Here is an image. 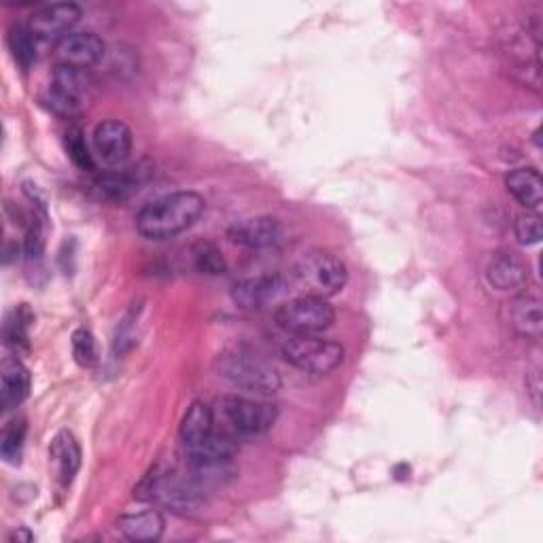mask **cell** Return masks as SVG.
Returning a JSON list of instances; mask_svg holds the SVG:
<instances>
[{"label": "cell", "mask_w": 543, "mask_h": 543, "mask_svg": "<svg viewBox=\"0 0 543 543\" xmlns=\"http://www.w3.org/2000/svg\"><path fill=\"white\" fill-rule=\"evenodd\" d=\"M204 208L206 202L196 191H174L138 210L136 230L147 240H168L189 230L202 217Z\"/></svg>", "instance_id": "1"}, {"label": "cell", "mask_w": 543, "mask_h": 543, "mask_svg": "<svg viewBox=\"0 0 543 543\" xmlns=\"http://www.w3.org/2000/svg\"><path fill=\"white\" fill-rule=\"evenodd\" d=\"M217 370L232 387L259 397L274 395L283 387V380H280L274 367L266 359L251 353V350H227L219 357Z\"/></svg>", "instance_id": "2"}, {"label": "cell", "mask_w": 543, "mask_h": 543, "mask_svg": "<svg viewBox=\"0 0 543 543\" xmlns=\"http://www.w3.org/2000/svg\"><path fill=\"white\" fill-rule=\"evenodd\" d=\"M295 285L304 295H314L329 300L338 295L348 283V268L340 257L329 251L306 253L293 270Z\"/></svg>", "instance_id": "3"}, {"label": "cell", "mask_w": 543, "mask_h": 543, "mask_svg": "<svg viewBox=\"0 0 543 543\" xmlns=\"http://www.w3.org/2000/svg\"><path fill=\"white\" fill-rule=\"evenodd\" d=\"M274 319L291 336H321L336 323V310L323 297L302 295L280 306Z\"/></svg>", "instance_id": "4"}, {"label": "cell", "mask_w": 543, "mask_h": 543, "mask_svg": "<svg viewBox=\"0 0 543 543\" xmlns=\"http://www.w3.org/2000/svg\"><path fill=\"white\" fill-rule=\"evenodd\" d=\"M283 359L308 374H331L344 361V346L321 336H293L283 344Z\"/></svg>", "instance_id": "5"}, {"label": "cell", "mask_w": 543, "mask_h": 543, "mask_svg": "<svg viewBox=\"0 0 543 543\" xmlns=\"http://www.w3.org/2000/svg\"><path fill=\"white\" fill-rule=\"evenodd\" d=\"M221 418L236 435H261L274 427L278 410L264 399L227 395L219 401Z\"/></svg>", "instance_id": "6"}, {"label": "cell", "mask_w": 543, "mask_h": 543, "mask_svg": "<svg viewBox=\"0 0 543 543\" xmlns=\"http://www.w3.org/2000/svg\"><path fill=\"white\" fill-rule=\"evenodd\" d=\"M92 75L90 70L58 64L51 77V87L47 94L49 109L60 117H73L81 111L83 98L92 90Z\"/></svg>", "instance_id": "7"}, {"label": "cell", "mask_w": 543, "mask_h": 543, "mask_svg": "<svg viewBox=\"0 0 543 543\" xmlns=\"http://www.w3.org/2000/svg\"><path fill=\"white\" fill-rule=\"evenodd\" d=\"M81 7L77 3H54L45 5L32 15L28 24L34 39L43 43H54L66 39L81 20Z\"/></svg>", "instance_id": "8"}, {"label": "cell", "mask_w": 543, "mask_h": 543, "mask_svg": "<svg viewBox=\"0 0 543 543\" xmlns=\"http://www.w3.org/2000/svg\"><path fill=\"white\" fill-rule=\"evenodd\" d=\"M94 145L107 166H124L134 149L132 130L119 119H107L94 130Z\"/></svg>", "instance_id": "9"}, {"label": "cell", "mask_w": 543, "mask_h": 543, "mask_svg": "<svg viewBox=\"0 0 543 543\" xmlns=\"http://www.w3.org/2000/svg\"><path fill=\"white\" fill-rule=\"evenodd\" d=\"M227 238L244 249H270L283 240V225L274 217L242 219L227 230Z\"/></svg>", "instance_id": "10"}, {"label": "cell", "mask_w": 543, "mask_h": 543, "mask_svg": "<svg viewBox=\"0 0 543 543\" xmlns=\"http://www.w3.org/2000/svg\"><path fill=\"white\" fill-rule=\"evenodd\" d=\"M285 289V278L280 274H261L238 283L232 291V297L242 310H261L276 302L285 293Z\"/></svg>", "instance_id": "11"}, {"label": "cell", "mask_w": 543, "mask_h": 543, "mask_svg": "<svg viewBox=\"0 0 543 543\" xmlns=\"http://www.w3.org/2000/svg\"><path fill=\"white\" fill-rule=\"evenodd\" d=\"M104 54H107V45L96 32H70L58 43V64L90 70Z\"/></svg>", "instance_id": "12"}, {"label": "cell", "mask_w": 543, "mask_h": 543, "mask_svg": "<svg viewBox=\"0 0 543 543\" xmlns=\"http://www.w3.org/2000/svg\"><path fill=\"white\" fill-rule=\"evenodd\" d=\"M529 268L524 261L510 251H501L490 257L486 266V280L488 285L497 291H514L527 283Z\"/></svg>", "instance_id": "13"}, {"label": "cell", "mask_w": 543, "mask_h": 543, "mask_svg": "<svg viewBox=\"0 0 543 543\" xmlns=\"http://www.w3.org/2000/svg\"><path fill=\"white\" fill-rule=\"evenodd\" d=\"M51 465L56 469V478L62 486H68L77 476L81 465V448L77 437L70 431H60L49 448Z\"/></svg>", "instance_id": "14"}, {"label": "cell", "mask_w": 543, "mask_h": 543, "mask_svg": "<svg viewBox=\"0 0 543 543\" xmlns=\"http://www.w3.org/2000/svg\"><path fill=\"white\" fill-rule=\"evenodd\" d=\"M117 531L130 541H160L166 531V520L157 510L124 514L117 520Z\"/></svg>", "instance_id": "15"}, {"label": "cell", "mask_w": 543, "mask_h": 543, "mask_svg": "<svg viewBox=\"0 0 543 543\" xmlns=\"http://www.w3.org/2000/svg\"><path fill=\"white\" fill-rule=\"evenodd\" d=\"M505 187L527 210H539L543 202L541 174L535 168H516L505 177Z\"/></svg>", "instance_id": "16"}, {"label": "cell", "mask_w": 543, "mask_h": 543, "mask_svg": "<svg viewBox=\"0 0 543 543\" xmlns=\"http://www.w3.org/2000/svg\"><path fill=\"white\" fill-rule=\"evenodd\" d=\"M30 393V372L20 359H7L0 376V397L7 410L17 408Z\"/></svg>", "instance_id": "17"}, {"label": "cell", "mask_w": 543, "mask_h": 543, "mask_svg": "<svg viewBox=\"0 0 543 543\" xmlns=\"http://www.w3.org/2000/svg\"><path fill=\"white\" fill-rule=\"evenodd\" d=\"M215 431L213 408L204 401H194L181 420V442L185 448H194Z\"/></svg>", "instance_id": "18"}, {"label": "cell", "mask_w": 543, "mask_h": 543, "mask_svg": "<svg viewBox=\"0 0 543 543\" xmlns=\"http://www.w3.org/2000/svg\"><path fill=\"white\" fill-rule=\"evenodd\" d=\"M507 312H510V325L516 329V334L531 338V340L541 338L543 319H541V304L537 297L520 295L516 297V300H512L510 310Z\"/></svg>", "instance_id": "19"}, {"label": "cell", "mask_w": 543, "mask_h": 543, "mask_svg": "<svg viewBox=\"0 0 543 543\" xmlns=\"http://www.w3.org/2000/svg\"><path fill=\"white\" fill-rule=\"evenodd\" d=\"M189 463H225L232 461L236 454L234 437L225 433H210L204 442L194 448H185Z\"/></svg>", "instance_id": "20"}, {"label": "cell", "mask_w": 543, "mask_h": 543, "mask_svg": "<svg viewBox=\"0 0 543 543\" xmlns=\"http://www.w3.org/2000/svg\"><path fill=\"white\" fill-rule=\"evenodd\" d=\"M149 177V170H145L143 164H138L134 168H126V170H119V172H111V174H104V177L100 179V189L104 191V194L111 196V198H126L130 196L132 191L138 189V185H143L145 179Z\"/></svg>", "instance_id": "21"}, {"label": "cell", "mask_w": 543, "mask_h": 543, "mask_svg": "<svg viewBox=\"0 0 543 543\" xmlns=\"http://www.w3.org/2000/svg\"><path fill=\"white\" fill-rule=\"evenodd\" d=\"M9 49L13 60L22 66V70H28L34 60H37V39L24 24H13L9 30Z\"/></svg>", "instance_id": "22"}, {"label": "cell", "mask_w": 543, "mask_h": 543, "mask_svg": "<svg viewBox=\"0 0 543 543\" xmlns=\"http://www.w3.org/2000/svg\"><path fill=\"white\" fill-rule=\"evenodd\" d=\"M26 418H13L11 423L3 429V437H0V454L11 465H17L22 459V450L26 442Z\"/></svg>", "instance_id": "23"}, {"label": "cell", "mask_w": 543, "mask_h": 543, "mask_svg": "<svg viewBox=\"0 0 543 543\" xmlns=\"http://www.w3.org/2000/svg\"><path fill=\"white\" fill-rule=\"evenodd\" d=\"M64 147H66L70 162H73L79 170H83V172L96 170L94 155L90 151V145H87L85 134L81 128H68V132L64 134Z\"/></svg>", "instance_id": "24"}, {"label": "cell", "mask_w": 543, "mask_h": 543, "mask_svg": "<svg viewBox=\"0 0 543 543\" xmlns=\"http://www.w3.org/2000/svg\"><path fill=\"white\" fill-rule=\"evenodd\" d=\"M34 317L32 312L28 310L26 304H22L20 308H15L9 319L5 323V340L9 346H13L15 350L20 346H28V331H30V325H32Z\"/></svg>", "instance_id": "25"}, {"label": "cell", "mask_w": 543, "mask_h": 543, "mask_svg": "<svg viewBox=\"0 0 543 543\" xmlns=\"http://www.w3.org/2000/svg\"><path fill=\"white\" fill-rule=\"evenodd\" d=\"M191 257H194V264H196L198 272L208 274V276H219L227 268L221 251L215 247L213 242H198L194 251H191Z\"/></svg>", "instance_id": "26"}, {"label": "cell", "mask_w": 543, "mask_h": 543, "mask_svg": "<svg viewBox=\"0 0 543 543\" xmlns=\"http://www.w3.org/2000/svg\"><path fill=\"white\" fill-rule=\"evenodd\" d=\"M514 232L520 244L524 247H533V244H539L541 236H543V227H541V215L537 210H527V213H522L516 217L514 223Z\"/></svg>", "instance_id": "27"}, {"label": "cell", "mask_w": 543, "mask_h": 543, "mask_svg": "<svg viewBox=\"0 0 543 543\" xmlns=\"http://www.w3.org/2000/svg\"><path fill=\"white\" fill-rule=\"evenodd\" d=\"M73 355L81 367H92L98 361V350H96V340L92 336V331H87L83 327L75 331L73 334Z\"/></svg>", "instance_id": "28"}, {"label": "cell", "mask_w": 543, "mask_h": 543, "mask_svg": "<svg viewBox=\"0 0 543 543\" xmlns=\"http://www.w3.org/2000/svg\"><path fill=\"white\" fill-rule=\"evenodd\" d=\"M134 323H136V317L134 314H130V317L119 325L117 336H115V353H126V350H130L134 346V340H136Z\"/></svg>", "instance_id": "29"}, {"label": "cell", "mask_w": 543, "mask_h": 543, "mask_svg": "<svg viewBox=\"0 0 543 543\" xmlns=\"http://www.w3.org/2000/svg\"><path fill=\"white\" fill-rule=\"evenodd\" d=\"M13 537H15L17 541H32V535H30L26 529H22L20 533H15Z\"/></svg>", "instance_id": "30"}]
</instances>
